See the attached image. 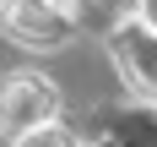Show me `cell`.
I'll list each match as a JSON object with an SVG mask.
<instances>
[{"mask_svg": "<svg viewBox=\"0 0 157 147\" xmlns=\"http://www.w3.org/2000/svg\"><path fill=\"white\" fill-rule=\"evenodd\" d=\"M60 114V87L44 76H33V71H22V76H11L6 87H0V136H27V131L49 125Z\"/></svg>", "mask_w": 157, "mask_h": 147, "instance_id": "cell-1", "label": "cell"}, {"mask_svg": "<svg viewBox=\"0 0 157 147\" xmlns=\"http://www.w3.org/2000/svg\"><path fill=\"white\" fill-rule=\"evenodd\" d=\"M11 147H76V142H71V136H65V131L54 125V120H49V125H38V131H27V136H16Z\"/></svg>", "mask_w": 157, "mask_h": 147, "instance_id": "cell-4", "label": "cell"}, {"mask_svg": "<svg viewBox=\"0 0 157 147\" xmlns=\"http://www.w3.org/2000/svg\"><path fill=\"white\" fill-rule=\"evenodd\" d=\"M114 60L130 71V82L141 87L146 98H157V33L141 22H125L114 33Z\"/></svg>", "mask_w": 157, "mask_h": 147, "instance_id": "cell-3", "label": "cell"}, {"mask_svg": "<svg viewBox=\"0 0 157 147\" xmlns=\"http://www.w3.org/2000/svg\"><path fill=\"white\" fill-rule=\"evenodd\" d=\"M0 27L11 33L16 44L54 49L71 33V11H60L54 0H0Z\"/></svg>", "mask_w": 157, "mask_h": 147, "instance_id": "cell-2", "label": "cell"}]
</instances>
